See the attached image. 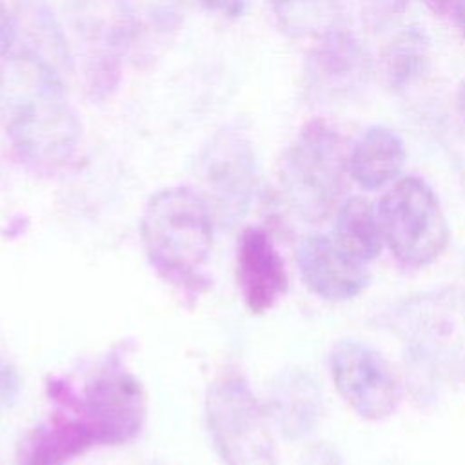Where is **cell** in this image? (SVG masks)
Wrapping results in <instances>:
<instances>
[{
  "label": "cell",
  "instance_id": "obj_1",
  "mask_svg": "<svg viewBox=\"0 0 465 465\" xmlns=\"http://www.w3.org/2000/svg\"><path fill=\"white\" fill-rule=\"evenodd\" d=\"M0 120L20 160L38 171L65 167L80 143V120L56 69L31 51L0 65Z\"/></svg>",
  "mask_w": 465,
  "mask_h": 465
},
{
  "label": "cell",
  "instance_id": "obj_2",
  "mask_svg": "<svg viewBox=\"0 0 465 465\" xmlns=\"http://www.w3.org/2000/svg\"><path fill=\"white\" fill-rule=\"evenodd\" d=\"M213 216L191 187L154 193L142 214V242L149 262L173 282H198L213 245Z\"/></svg>",
  "mask_w": 465,
  "mask_h": 465
},
{
  "label": "cell",
  "instance_id": "obj_3",
  "mask_svg": "<svg viewBox=\"0 0 465 465\" xmlns=\"http://www.w3.org/2000/svg\"><path fill=\"white\" fill-rule=\"evenodd\" d=\"M347 154L329 122L311 120L300 129L280 162L282 194L296 216L320 223L332 214L349 174Z\"/></svg>",
  "mask_w": 465,
  "mask_h": 465
},
{
  "label": "cell",
  "instance_id": "obj_4",
  "mask_svg": "<svg viewBox=\"0 0 465 465\" xmlns=\"http://www.w3.org/2000/svg\"><path fill=\"white\" fill-rule=\"evenodd\" d=\"M383 242L407 267L436 262L449 243V225L432 187L418 178L396 180L376 205Z\"/></svg>",
  "mask_w": 465,
  "mask_h": 465
},
{
  "label": "cell",
  "instance_id": "obj_5",
  "mask_svg": "<svg viewBox=\"0 0 465 465\" xmlns=\"http://www.w3.org/2000/svg\"><path fill=\"white\" fill-rule=\"evenodd\" d=\"M205 418L223 465H276L265 412L242 376L225 374L213 381L205 398Z\"/></svg>",
  "mask_w": 465,
  "mask_h": 465
},
{
  "label": "cell",
  "instance_id": "obj_6",
  "mask_svg": "<svg viewBox=\"0 0 465 465\" xmlns=\"http://www.w3.org/2000/svg\"><path fill=\"white\" fill-rule=\"evenodd\" d=\"M196 178L214 223L231 227L242 220L256 189V162L247 138L232 129L218 131L198 156Z\"/></svg>",
  "mask_w": 465,
  "mask_h": 465
},
{
  "label": "cell",
  "instance_id": "obj_7",
  "mask_svg": "<svg viewBox=\"0 0 465 465\" xmlns=\"http://www.w3.org/2000/svg\"><path fill=\"white\" fill-rule=\"evenodd\" d=\"M398 318V331L418 371L452 372L465 365V296H423L405 303Z\"/></svg>",
  "mask_w": 465,
  "mask_h": 465
},
{
  "label": "cell",
  "instance_id": "obj_8",
  "mask_svg": "<svg viewBox=\"0 0 465 465\" xmlns=\"http://www.w3.org/2000/svg\"><path fill=\"white\" fill-rule=\"evenodd\" d=\"M329 367L336 391L360 418L380 421L396 412L401 400L400 380L374 347L341 340L331 351Z\"/></svg>",
  "mask_w": 465,
  "mask_h": 465
},
{
  "label": "cell",
  "instance_id": "obj_9",
  "mask_svg": "<svg viewBox=\"0 0 465 465\" xmlns=\"http://www.w3.org/2000/svg\"><path fill=\"white\" fill-rule=\"evenodd\" d=\"M80 411L98 445H120L140 432L145 394L131 372L109 367L85 387Z\"/></svg>",
  "mask_w": 465,
  "mask_h": 465
},
{
  "label": "cell",
  "instance_id": "obj_10",
  "mask_svg": "<svg viewBox=\"0 0 465 465\" xmlns=\"http://www.w3.org/2000/svg\"><path fill=\"white\" fill-rule=\"evenodd\" d=\"M305 71L312 91L327 100H343L367 85L372 60L354 35L336 27L314 40Z\"/></svg>",
  "mask_w": 465,
  "mask_h": 465
},
{
  "label": "cell",
  "instance_id": "obj_11",
  "mask_svg": "<svg viewBox=\"0 0 465 465\" xmlns=\"http://www.w3.org/2000/svg\"><path fill=\"white\" fill-rule=\"evenodd\" d=\"M296 263L303 283L320 298L343 302L358 296L369 285L365 263L349 256L332 236H305L296 249Z\"/></svg>",
  "mask_w": 465,
  "mask_h": 465
},
{
  "label": "cell",
  "instance_id": "obj_12",
  "mask_svg": "<svg viewBox=\"0 0 465 465\" xmlns=\"http://www.w3.org/2000/svg\"><path fill=\"white\" fill-rule=\"evenodd\" d=\"M238 287L251 312L272 309L287 291L282 254L263 227H245L236 247Z\"/></svg>",
  "mask_w": 465,
  "mask_h": 465
},
{
  "label": "cell",
  "instance_id": "obj_13",
  "mask_svg": "<svg viewBox=\"0 0 465 465\" xmlns=\"http://www.w3.org/2000/svg\"><path fill=\"white\" fill-rule=\"evenodd\" d=\"M64 13L93 53L89 56H118L136 36L138 22L127 0H64Z\"/></svg>",
  "mask_w": 465,
  "mask_h": 465
},
{
  "label": "cell",
  "instance_id": "obj_14",
  "mask_svg": "<svg viewBox=\"0 0 465 465\" xmlns=\"http://www.w3.org/2000/svg\"><path fill=\"white\" fill-rule=\"evenodd\" d=\"M271 416L282 436L291 441L307 438L322 416V391L305 371L282 372L271 389Z\"/></svg>",
  "mask_w": 465,
  "mask_h": 465
},
{
  "label": "cell",
  "instance_id": "obj_15",
  "mask_svg": "<svg viewBox=\"0 0 465 465\" xmlns=\"http://www.w3.org/2000/svg\"><path fill=\"white\" fill-rule=\"evenodd\" d=\"M407 160L401 136L387 125H371L347 154L349 176L365 191H376L396 182Z\"/></svg>",
  "mask_w": 465,
  "mask_h": 465
},
{
  "label": "cell",
  "instance_id": "obj_16",
  "mask_svg": "<svg viewBox=\"0 0 465 465\" xmlns=\"http://www.w3.org/2000/svg\"><path fill=\"white\" fill-rule=\"evenodd\" d=\"M430 65V38L423 27L412 24L396 31L380 51L378 73L394 93L418 84Z\"/></svg>",
  "mask_w": 465,
  "mask_h": 465
},
{
  "label": "cell",
  "instance_id": "obj_17",
  "mask_svg": "<svg viewBox=\"0 0 465 465\" xmlns=\"http://www.w3.org/2000/svg\"><path fill=\"white\" fill-rule=\"evenodd\" d=\"M332 238L354 260H376L385 243L376 207L363 196L347 198L336 209Z\"/></svg>",
  "mask_w": 465,
  "mask_h": 465
},
{
  "label": "cell",
  "instance_id": "obj_18",
  "mask_svg": "<svg viewBox=\"0 0 465 465\" xmlns=\"http://www.w3.org/2000/svg\"><path fill=\"white\" fill-rule=\"evenodd\" d=\"M280 29L291 38H311L340 24L341 0H269Z\"/></svg>",
  "mask_w": 465,
  "mask_h": 465
},
{
  "label": "cell",
  "instance_id": "obj_19",
  "mask_svg": "<svg viewBox=\"0 0 465 465\" xmlns=\"http://www.w3.org/2000/svg\"><path fill=\"white\" fill-rule=\"evenodd\" d=\"M18 394V374L15 367L0 356V411L7 409Z\"/></svg>",
  "mask_w": 465,
  "mask_h": 465
},
{
  "label": "cell",
  "instance_id": "obj_20",
  "mask_svg": "<svg viewBox=\"0 0 465 465\" xmlns=\"http://www.w3.org/2000/svg\"><path fill=\"white\" fill-rule=\"evenodd\" d=\"M196 4H200L207 11L220 13L229 18L240 16L245 7V0H196Z\"/></svg>",
  "mask_w": 465,
  "mask_h": 465
},
{
  "label": "cell",
  "instance_id": "obj_21",
  "mask_svg": "<svg viewBox=\"0 0 465 465\" xmlns=\"http://www.w3.org/2000/svg\"><path fill=\"white\" fill-rule=\"evenodd\" d=\"M15 36H16V25L11 15L7 13V9L0 4V58H4L11 49Z\"/></svg>",
  "mask_w": 465,
  "mask_h": 465
},
{
  "label": "cell",
  "instance_id": "obj_22",
  "mask_svg": "<svg viewBox=\"0 0 465 465\" xmlns=\"http://www.w3.org/2000/svg\"><path fill=\"white\" fill-rule=\"evenodd\" d=\"M452 13H454V22H456L460 33L465 36V0H454Z\"/></svg>",
  "mask_w": 465,
  "mask_h": 465
},
{
  "label": "cell",
  "instance_id": "obj_23",
  "mask_svg": "<svg viewBox=\"0 0 465 465\" xmlns=\"http://www.w3.org/2000/svg\"><path fill=\"white\" fill-rule=\"evenodd\" d=\"M371 2H372L374 5H378V7H383V9L394 11V9H401L405 0H371Z\"/></svg>",
  "mask_w": 465,
  "mask_h": 465
},
{
  "label": "cell",
  "instance_id": "obj_24",
  "mask_svg": "<svg viewBox=\"0 0 465 465\" xmlns=\"http://www.w3.org/2000/svg\"><path fill=\"white\" fill-rule=\"evenodd\" d=\"M427 7H430L434 13H443L454 0H423Z\"/></svg>",
  "mask_w": 465,
  "mask_h": 465
},
{
  "label": "cell",
  "instance_id": "obj_25",
  "mask_svg": "<svg viewBox=\"0 0 465 465\" xmlns=\"http://www.w3.org/2000/svg\"><path fill=\"white\" fill-rule=\"evenodd\" d=\"M458 107H460V113H461V116H463V120H465V84H463V87L460 89V96H458Z\"/></svg>",
  "mask_w": 465,
  "mask_h": 465
}]
</instances>
